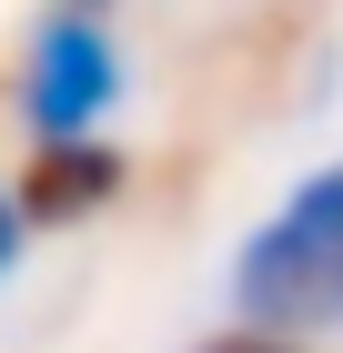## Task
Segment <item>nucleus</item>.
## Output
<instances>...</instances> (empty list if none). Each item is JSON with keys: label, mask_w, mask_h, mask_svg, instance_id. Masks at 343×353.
Wrapping results in <instances>:
<instances>
[{"label": "nucleus", "mask_w": 343, "mask_h": 353, "mask_svg": "<svg viewBox=\"0 0 343 353\" xmlns=\"http://www.w3.org/2000/svg\"><path fill=\"white\" fill-rule=\"evenodd\" d=\"M121 182H132V152L121 141H61V152H30V172L10 192H21L30 222H101L111 202H121Z\"/></svg>", "instance_id": "nucleus-3"}, {"label": "nucleus", "mask_w": 343, "mask_h": 353, "mask_svg": "<svg viewBox=\"0 0 343 353\" xmlns=\"http://www.w3.org/2000/svg\"><path fill=\"white\" fill-rule=\"evenodd\" d=\"M192 353H313V343H283V333H253V323H233V333H212V343H192Z\"/></svg>", "instance_id": "nucleus-5"}, {"label": "nucleus", "mask_w": 343, "mask_h": 353, "mask_svg": "<svg viewBox=\"0 0 343 353\" xmlns=\"http://www.w3.org/2000/svg\"><path fill=\"white\" fill-rule=\"evenodd\" d=\"M233 313L283 343L343 333V162H313L233 243Z\"/></svg>", "instance_id": "nucleus-1"}, {"label": "nucleus", "mask_w": 343, "mask_h": 353, "mask_svg": "<svg viewBox=\"0 0 343 353\" xmlns=\"http://www.w3.org/2000/svg\"><path fill=\"white\" fill-rule=\"evenodd\" d=\"M21 132L30 152H61V141H111L121 101H132V51H121V30H111L101 0H51L21 41Z\"/></svg>", "instance_id": "nucleus-2"}, {"label": "nucleus", "mask_w": 343, "mask_h": 353, "mask_svg": "<svg viewBox=\"0 0 343 353\" xmlns=\"http://www.w3.org/2000/svg\"><path fill=\"white\" fill-rule=\"evenodd\" d=\"M30 232H41V222L21 212V192L0 182V293H10V272H21V252H30Z\"/></svg>", "instance_id": "nucleus-4"}]
</instances>
